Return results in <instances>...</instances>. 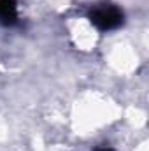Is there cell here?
I'll return each instance as SVG.
<instances>
[{
    "label": "cell",
    "instance_id": "6da1fadb",
    "mask_svg": "<svg viewBox=\"0 0 149 151\" xmlns=\"http://www.w3.org/2000/svg\"><path fill=\"white\" fill-rule=\"evenodd\" d=\"M91 21L100 28V30H112L116 27L121 25L123 21V12L109 4H104V5H98L93 9L91 12Z\"/></svg>",
    "mask_w": 149,
    "mask_h": 151
},
{
    "label": "cell",
    "instance_id": "7a4b0ae2",
    "mask_svg": "<svg viewBox=\"0 0 149 151\" xmlns=\"http://www.w3.org/2000/svg\"><path fill=\"white\" fill-rule=\"evenodd\" d=\"M0 19L12 23L16 19V4L14 0H0Z\"/></svg>",
    "mask_w": 149,
    "mask_h": 151
}]
</instances>
